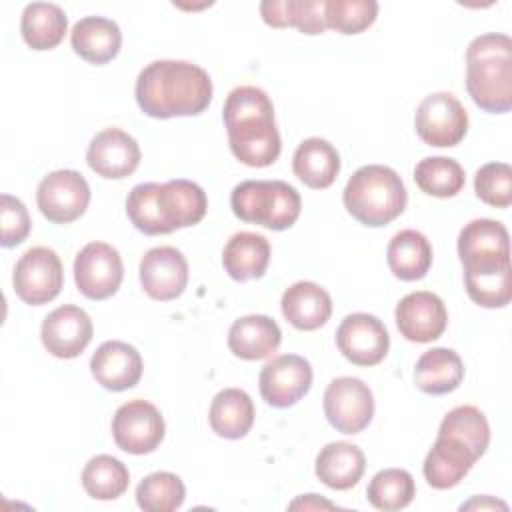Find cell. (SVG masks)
<instances>
[{"label": "cell", "mask_w": 512, "mask_h": 512, "mask_svg": "<svg viewBox=\"0 0 512 512\" xmlns=\"http://www.w3.org/2000/svg\"><path fill=\"white\" fill-rule=\"evenodd\" d=\"M280 342V326L266 314L242 316L228 330V348L242 360H264L278 350Z\"/></svg>", "instance_id": "cell-22"}, {"label": "cell", "mask_w": 512, "mask_h": 512, "mask_svg": "<svg viewBox=\"0 0 512 512\" xmlns=\"http://www.w3.org/2000/svg\"><path fill=\"white\" fill-rule=\"evenodd\" d=\"M478 456L460 440L438 436L424 458V478L436 490L454 488L472 470Z\"/></svg>", "instance_id": "cell-20"}, {"label": "cell", "mask_w": 512, "mask_h": 512, "mask_svg": "<svg viewBox=\"0 0 512 512\" xmlns=\"http://www.w3.org/2000/svg\"><path fill=\"white\" fill-rule=\"evenodd\" d=\"M464 380V364L450 348L426 350L414 366V384L424 394L440 396L454 392Z\"/></svg>", "instance_id": "cell-28"}, {"label": "cell", "mask_w": 512, "mask_h": 512, "mask_svg": "<svg viewBox=\"0 0 512 512\" xmlns=\"http://www.w3.org/2000/svg\"><path fill=\"white\" fill-rule=\"evenodd\" d=\"M166 424L160 410L148 400H130L122 404L112 418V438L128 454H150L164 440Z\"/></svg>", "instance_id": "cell-9"}, {"label": "cell", "mask_w": 512, "mask_h": 512, "mask_svg": "<svg viewBox=\"0 0 512 512\" xmlns=\"http://www.w3.org/2000/svg\"><path fill=\"white\" fill-rule=\"evenodd\" d=\"M324 414L338 432L358 434L374 416L372 390L354 376L334 378L324 392Z\"/></svg>", "instance_id": "cell-10"}, {"label": "cell", "mask_w": 512, "mask_h": 512, "mask_svg": "<svg viewBox=\"0 0 512 512\" xmlns=\"http://www.w3.org/2000/svg\"><path fill=\"white\" fill-rule=\"evenodd\" d=\"M222 120L236 160L252 168H264L278 160L282 142L274 122V104L262 88H234L226 96Z\"/></svg>", "instance_id": "cell-2"}, {"label": "cell", "mask_w": 512, "mask_h": 512, "mask_svg": "<svg viewBox=\"0 0 512 512\" xmlns=\"http://www.w3.org/2000/svg\"><path fill=\"white\" fill-rule=\"evenodd\" d=\"M158 204L168 232L198 224L208 210L206 192L196 182L184 178H174L160 184Z\"/></svg>", "instance_id": "cell-21"}, {"label": "cell", "mask_w": 512, "mask_h": 512, "mask_svg": "<svg viewBox=\"0 0 512 512\" xmlns=\"http://www.w3.org/2000/svg\"><path fill=\"white\" fill-rule=\"evenodd\" d=\"M466 90L474 104L490 114L512 108V40L488 32L466 48Z\"/></svg>", "instance_id": "cell-3"}, {"label": "cell", "mask_w": 512, "mask_h": 512, "mask_svg": "<svg viewBox=\"0 0 512 512\" xmlns=\"http://www.w3.org/2000/svg\"><path fill=\"white\" fill-rule=\"evenodd\" d=\"M312 376V366L304 356L282 354L262 366L258 388L272 408H290L308 394Z\"/></svg>", "instance_id": "cell-13"}, {"label": "cell", "mask_w": 512, "mask_h": 512, "mask_svg": "<svg viewBox=\"0 0 512 512\" xmlns=\"http://www.w3.org/2000/svg\"><path fill=\"white\" fill-rule=\"evenodd\" d=\"M68 18L58 4L32 2L26 4L20 18V32L32 50H52L66 34Z\"/></svg>", "instance_id": "cell-32"}, {"label": "cell", "mask_w": 512, "mask_h": 512, "mask_svg": "<svg viewBox=\"0 0 512 512\" xmlns=\"http://www.w3.org/2000/svg\"><path fill=\"white\" fill-rule=\"evenodd\" d=\"M466 292L470 300L484 308H504L512 298V268L486 274V276H464Z\"/></svg>", "instance_id": "cell-41"}, {"label": "cell", "mask_w": 512, "mask_h": 512, "mask_svg": "<svg viewBox=\"0 0 512 512\" xmlns=\"http://www.w3.org/2000/svg\"><path fill=\"white\" fill-rule=\"evenodd\" d=\"M0 222H2V236L0 244L4 248H14L22 244L32 228L30 216L22 200L10 194L0 196Z\"/></svg>", "instance_id": "cell-42"}, {"label": "cell", "mask_w": 512, "mask_h": 512, "mask_svg": "<svg viewBox=\"0 0 512 512\" xmlns=\"http://www.w3.org/2000/svg\"><path fill=\"white\" fill-rule=\"evenodd\" d=\"M486 508H502V510H506L508 506L504 502H500V500L490 498V496H474L470 502L460 506V510H486Z\"/></svg>", "instance_id": "cell-43"}, {"label": "cell", "mask_w": 512, "mask_h": 512, "mask_svg": "<svg viewBox=\"0 0 512 512\" xmlns=\"http://www.w3.org/2000/svg\"><path fill=\"white\" fill-rule=\"evenodd\" d=\"M400 334L416 344H426L440 338L448 324V312L440 296L428 290L406 294L394 310Z\"/></svg>", "instance_id": "cell-15"}, {"label": "cell", "mask_w": 512, "mask_h": 512, "mask_svg": "<svg viewBox=\"0 0 512 512\" xmlns=\"http://www.w3.org/2000/svg\"><path fill=\"white\" fill-rule=\"evenodd\" d=\"M292 170L308 188L324 190L332 186L340 172V154L324 138H306L292 156Z\"/></svg>", "instance_id": "cell-25"}, {"label": "cell", "mask_w": 512, "mask_h": 512, "mask_svg": "<svg viewBox=\"0 0 512 512\" xmlns=\"http://www.w3.org/2000/svg\"><path fill=\"white\" fill-rule=\"evenodd\" d=\"M140 352L122 340L102 342L90 358V372L96 382L112 392L134 388L142 378Z\"/></svg>", "instance_id": "cell-19"}, {"label": "cell", "mask_w": 512, "mask_h": 512, "mask_svg": "<svg viewBox=\"0 0 512 512\" xmlns=\"http://www.w3.org/2000/svg\"><path fill=\"white\" fill-rule=\"evenodd\" d=\"M458 256L464 276H486L510 270V236L502 222L476 218L458 234Z\"/></svg>", "instance_id": "cell-6"}, {"label": "cell", "mask_w": 512, "mask_h": 512, "mask_svg": "<svg viewBox=\"0 0 512 512\" xmlns=\"http://www.w3.org/2000/svg\"><path fill=\"white\" fill-rule=\"evenodd\" d=\"M262 20L272 28H298L302 34H322L326 26V0H264Z\"/></svg>", "instance_id": "cell-31"}, {"label": "cell", "mask_w": 512, "mask_h": 512, "mask_svg": "<svg viewBox=\"0 0 512 512\" xmlns=\"http://www.w3.org/2000/svg\"><path fill=\"white\" fill-rule=\"evenodd\" d=\"M158 182H142L136 184L126 198V214L136 230L148 236L158 234H170L162 216H160V204H158Z\"/></svg>", "instance_id": "cell-38"}, {"label": "cell", "mask_w": 512, "mask_h": 512, "mask_svg": "<svg viewBox=\"0 0 512 512\" xmlns=\"http://www.w3.org/2000/svg\"><path fill=\"white\" fill-rule=\"evenodd\" d=\"M386 260L396 278L414 282L428 274L432 266V246L422 232L410 228L400 230L388 242Z\"/></svg>", "instance_id": "cell-30"}, {"label": "cell", "mask_w": 512, "mask_h": 512, "mask_svg": "<svg viewBox=\"0 0 512 512\" xmlns=\"http://www.w3.org/2000/svg\"><path fill=\"white\" fill-rule=\"evenodd\" d=\"M414 182L428 196L452 198L464 188L466 176L458 160L446 156H428L416 164Z\"/></svg>", "instance_id": "cell-34"}, {"label": "cell", "mask_w": 512, "mask_h": 512, "mask_svg": "<svg viewBox=\"0 0 512 512\" xmlns=\"http://www.w3.org/2000/svg\"><path fill=\"white\" fill-rule=\"evenodd\" d=\"M72 50L90 64H108L122 46L118 24L104 16H86L78 20L70 32Z\"/></svg>", "instance_id": "cell-24"}, {"label": "cell", "mask_w": 512, "mask_h": 512, "mask_svg": "<svg viewBox=\"0 0 512 512\" xmlns=\"http://www.w3.org/2000/svg\"><path fill=\"white\" fill-rule=\"evenodd\" d=\"M416 496V484L408 470L384 468L376 472L366 488V498L376 510L394 512L406 508Z\"/></svg>", "instance_id": "cell-36"}, {"label": "cell", "mask_w": 512, "mask_h": 512, "mask_svg": "<svg viewBox=\"0 0 512 512\" xmlns=\"http://www.w3.org/2000/svg\"><path fill=\"white\" fill-rule=\"evenodd\" d=\"M124 278V264L118 250L106 242L86 244L74 260V282L90 300L114 296Z\"/></svg>", "instance_id": "cell-12"}, {"label": "cell", "mask_w": 512, "mask_h": 512, "mask_svg": "<svg viewBox=\"0 0 512 512\" xmlns=\"http://www.w3.org/2000/svg\"><path fill=\"white\" fill-rule=\"evenodd\" d=\"M12 286L24 304L42 306L52 302L64 286V270L58 254L46 246L26 250L14 266Z\"/></svg>", "instance_id": "cell-7"}, {"label": "cell", "mask_w": 512, "mask_h": 512, "mask_svg": "<svg viewBox=\"0 0 512 512\" xmlns=\"http://www.w3.org/2000/svg\"><path fill=\"white\" fill-rule=\"evenodd\" d=\"M340 354L356 366L380 364L390 348V336L380 318L366 312L348 314L336 330Z\"/></svg>", "instance_id": "cell-14"}, {"label": "cell", "mask_w": 512, "mask_h": 512, "mask_svg": "<svg viewBox=\"0 0 512 512\" xmlns=\"http://www.w3.org/2000/svg\"><path fill=\"white\" fill-rule=\"evenodd\" d=\"M366 470L364 452L350 442H330L316 456V476L332 490H348Z\"/></svg>", "instance_id": "cell-27"}, {"label": "cell", "mask_w": 512, "mask_h": 512, "mask_svg": "<svg viewBox=\"0 0 512 512\" xmlns=\"http://www.w3.org/2000/svg\"><path fill=\"white\" fill-rule=\"evenodd\" d=\"M342 200L348 214L360 224L380 228L404 212L408 194L394 168L368 164L350 176L344 186Z\"/></svg>", "instance_id": "cell-4"}, {"label": "cell", "mask_w": 512, "mask_h": 512, "mask_svg": "<svg viewBox=\"0 0 512 512\" xmlns=\"http://www.w3.org/2000/svg\"><path fill=\"white\" fill-rule=\"evenodd\" d=\"M212 80L204 68L186 60H154L136 78L140 110L158 120L202 114L212 102Z\"/></svg>", "instance_id": "cell-1"}, {"label": "cell", "mask_w": 512, "mask_h": 512, "mask_svg": "<svg viewBox=\"0 0 512 512\" xmlns=\"http://www.w3.org/2000/svg\"><path fill=\"white\" fill-rule=\"evenodd\" d=\"M476 196L494 208L512 204V168L506 162H488L474 176Z\"/></svg>", "instance_id": "cell-40"}, {"label": "cell", "mask_w": 512, "mask_h": 512, "mask_svg": "<svg viewBox=\"0 0 512 512\" xmlns=\"http://www.w3.org/2000/svg\"><path fill=\"white\" fill-rule=\"evenodd\" d=\"M138 142L120 128L100 130L88 144L86 162L92 172L108 180L130 176L140 164Z\"/></svg>", "instance_id": "cell-18"}, {"label": "cell", "mask_w": 512, "mask_h": 512, "mask_svg": "<svg viewBox=\"0 0 512 512\" xmlns=\"http://www.w3.org/2000/svg\"><path fill=\"white\" fill-rule=\"evenodd\" d=\"M290 508H292V510H294V508H304V510H308V508H334V504L328 502V500L318 498L316 494H306V496L294 500V502L290 504Z\"/></svg>", "instance_id": "cell-44"}, {"label": "cell", "mask_w": 512, "mask_h": 512, "mask_svg": "<svg viewBox=\"0 0 512 512\" xmlns=\"http://www.w3.org/2000/svg\"><path fill=\"white\" fill-rule=\"evenodd\" d=\"M184 498V482L172 472H152L136 486V504L144 512H172Z\"/></svg>", "instance_id": "cell-37"}, {"label": "cell", "mask_w": 512, "mask_h": 512, "mask_svg": "<svg viewBox=\"0 0 512 512\" xmlns=\"http://www.w3.org/2000/svg\"><path fill=\"white\" fill-rule=\"evenodd\" d=\"M414 128L420 140L428 146L450 148L464 140L468 132V114L454 94L434 92L418 104Z\"/></svg>", "instance_id": "cell-8"}, {"label": "cell", "mask_w": 512, "mask_h": 512, "mask_svg": "<svg viewBox=\"0 0 512 512\" xmlns=\"http://www.w3.org/2000/svg\"><path fill=\"white\" fill-rule=\"evenodd\" d=\"M376 16L374 0H326V26L340 34H360L374 24Z\"/></svg>", "instance_id": "cell-39"}, {"label": "cell", "mask_w": 512, "mask_h": 512, "mask_svg": "<svg viewBox=\"0 0 512 512\" xmlns=\"http://www.w3.org/2000/svg\"><path fill=\"white\" fill-rule=\"evenodd\" d=\"M254 402L248 392L240 388L220 390L210 404L208 422L210 428L228 440L244 438L254 424Z\"/></svg>", "instance_id": "cell-29"}, {"label": "cell", "mask_w": 512, "mask_h": 512, "mask_svg": "<svg viewBox=\"0 0 512 512\" xmlns=\"http://www.w3.org/2000/svg\"><path fill=\"white\" fill-rule=\"evenodd\" d=\"M270 242L256 232H236L222 250V266L236 282L262 278L270 262Z\"/></svg>", "instance_id": "cell-26"}, {"label": "cell", "mask_w": 512, "mask_h": 512, "mask_svg": "<svg viewBox=\"0 0 512 512\" xmlns=\"http://www.w3.org/2000/svg\"><path fill=\"white\" fill-rule=\"evenodd\" d=\"M130 472L124 462L110 454L90 458L82 470V486L94 500H114L128 490Z\"/></svg>", "instance_id": "cell-33"}, {"label": "cell", "mask_w": 512, "mask_h": 512, "mask_svg": "<svg viewBox=\"0 0 512 512\" xmlns=\"http://www.w3.org/2000/svg\"><path fill=\"white\" fill-rule=\"evenodd\" d=\"M140 284L152 300L178 298L188 284V262L172 246H154L140 260Z\"/></svg>", "instance_id": "cell-17"}, {"label": "cell", "mask_w": 512, "mask_h": 512, "mask_svg": "<svg viewBox=\"0 0 512 512\" xmlns=\"http://www.w3.org/2000/svg\"><path fill=\"white\" fill-rule=\"evenodd\" d=\"M36 204L46 220L54 224H70L86 212L90 204V186L76 170H54L40 180Z\"/></svg>", "instance_id": "cell-11"}, {"label": "cell", "mask_w": 512, "mask_h": 512, "mask_svg": "<svg viewBox=\"0 0 512 512\" xmlns=\"http://www.w3.org/2000/svg\"><path fill=\"white\" fill-rule=\"evenodd\" d=\"M438 436H450L464 442L480 458L490 444V426L480 408L464 404L452 408L442 418Z\"/></svg>", "instance_id": "cell-35"}, {"label": "cell", "mask_w": 512, "mask_h": 512, "mask_svg": "<svg viewBox=\"0 0 512 512\" xmlns=\"http://www.w3.org/2000/svg\"><path fill=\"white\" fill-rule=\"evenodd\" d=\"M282 314L296 330H318L330 320L332 314V298L330 294L316 282L300 280L284 290Z\"/></svg>", "instance_id": "cell-23"}, {"label": "cell", "mask_w": 512, "mask_h": 512, "mask_svg": "<svg viewBox=\"0 0 512 512\" xmlns=\"http://www.w3.org/2000/svg\"><path fill=\"white\" fill-rule=\"evenodd\" d=\"M230 206L242 222L280 232L298 220L302 198L294 186L282 180H244L234 186Z\"/></svg>", "instance_id": "cell-5"}, {"label": "cell", "mask_w": 512, "mask_h": 512, "mask_svg": "<svg viewBox=\"0 0 512 512\" xmlns=\"http://www.w3.org/2000/svg\"><path fill=\"white\" fill-rule=\"evenodd\" d=\"M94 326L90 316L74 304H64L52 310L40 328L44 348L62 360L80 356L90 344Z\"/></svg>", "instance_id": "cell-16"}]
</instances>
